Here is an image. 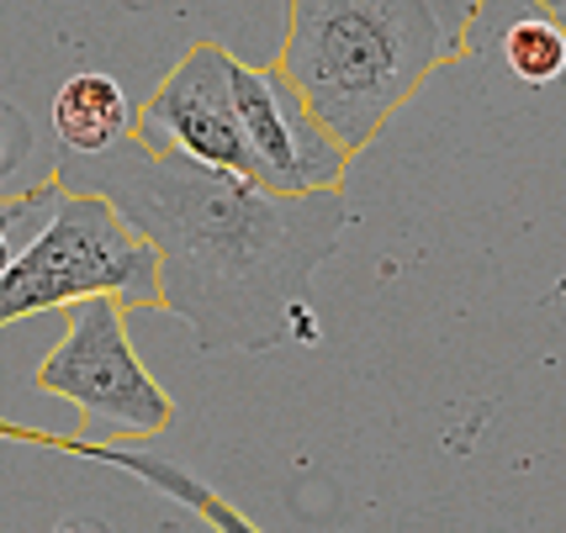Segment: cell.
Here are the masks:
<instances>
[{
  "label": "cell",
  "mask_w": 566,
  "mask_h": 533,
  "mask_svg": "<svg viewBox=\"0 0 566 533\" xmlns=\"http://www.w3.org/2000/svg\"><path fill=\"white\" fill-rule=\"evenodd\" d=\"M0 438H6V444H38V449H59V455H64V444H70V434H43V428H27V423H17V417H0Z\"/></svg>",
  "instance_id": "cell-12"
},
{
  "label": "cell",
  "mask_w": 566,
  "mask_h": 533,
  "mask_svg": "<svg viewBox=\"0 0 566 533\" xmlns=\"http://www.w3.org/2000/svg\"><path fill=\"white\" fill-rule=\"evenodd\" d=\"M91 296H117L127 312H159V254L112 201L59 185L43 227L0 269V328Z\"/></svg>",
  "instance_id": "cell-3"
},
{
  "label": "cell",
  "mask_w": 566,
  "mask_h": 533,
  "mask_svg": "<svg viewBox=\"0 0 566 533\" xmlns=\"http://www.w3.org/2000/svg\"><path fill=\"white\" fill-rule=\"evenodd\" d=\"M228 79H233V106H239L244 143L254 153V180L265 191H345L355 153L313 117V106L296 96V85L286 74L275 64L228 58Z\"/></svg>",
  "instance_id": "cell-5"
},
{
  "label": "cell",
  "mask_w": 566,
  "mask_h": 533,
  "mask_svg": "<svg viewBox=\"0 0 566 533\" xmlns=\"http://www.w3.org/2000/svg\"><path fill=\"white\" fill-rule=\"evenodd\" d=\"M535 11H545V17H556V22L566 26V0H530Z\"/></svg>",
  "instance_id": "cell-14"
},
{
  "label": "cell",
  "mask_w": 566,
  "mask_h": 533,
  "mask_svg": "<svg viewBox=\"0 0 566 533\" xmlns=\"http://www.w3.org/2000/svg\"><path fill=\"white\" fill-rule=\"evenodd\" d=\"M228 58L218 38H201L197 49L175 64L159 90L138 106L133 117V138L159 153H180L197 159L207 170H233L254 180V153L239 127V106H233V79H228Z\"/></svg>",
  "instance_id": "cell-6"
},
{
  "label": "cell",
  "mask_w": 566,
  "mask_h": 533,
  "mask_svg": "<svg viewBox=\"0 0 566 533\" xmlns=\"http://www.w3.org/2000/svg\"><path fill=\"white\" fill-rule=\"evenodd\" d=\"M32 148H38V138H32L27 111L0 100V191H17V170L32 159Z\"/></svg>",
  "instance_id": "cell-11"
},
{
  "label": "cell",
  "mask_w": 566,
  "mask_h": 533,
  "mask_svg": "<svg viewBox=\"0 0 566 533\" xmlns=\"http://www.w3.org/2000/svg\"><path fill=\"white\" fill-rule=\"evenodd\" d=\"M53 533H112L106 523H96V518H64Z\"/></svg>",
  "instance_id": "cell-13"
},
{
  "label": "cell",
  "mask_w": 566,
  "mask_h": 533,
  "mask_svg": "<svg viewBox=\"0 0 566 533\" xmlns=\"http://www.w3.org/2000/svg\"><path fill=\"white\" fill-rule=\"evenodd\" d=\"M133 117H138V106L127 100L123 79L96 70L70 74L53 96V132H59L64 153H101V148L123 143L133 138Z\"/></svg>",
  "instance_id": "cell-7"
},
{
  "label": "cell",
  "mask_w": 566,
  "mask_h": 533,
  "mask_svg": "<svg viewBox=\"0 0 566 533\" xmlns=\"http://www.w3.org/2000/svg\"><path fill=\"white\" fill-rule=\"evenodd\" d=\"M53 174L70 191L112 201L154 243L159 312L180 317L207 354L313 349L323 339L307 291L349 227L345 191L281 195L138 138L70 153Z\"/></svg>",
  "instance_id": "cell-1"
},
{
  "label": "cell",
  "mask_w": 566,
  "mask_h": 533,
  "mask_svg": "<svg viewBox=\"0 0 566 533\" xmlns=\"http://www.w3.org/2000/svg\"><path fill=\"white\" fill-rule=\"evenodd\" d=\"M64 455L112 465V470H123V476H133V481L165 491V497H175L180 508H191L197 518H207V529H212V533H260L244 512L228 508L212 486H201L197 476H186L175 460H154V455H144V449H127V444H101V438H74V434H70V444H64Z\"/></svg>",
  "instance_id": "cell-8"
},
{
  "label": "cell",
  "mask_w": 566,
  "mask_h": 533,
  "mask_svg": "<svg viewBox=\"0 0 566 533\" xmlns=\"http://www.w3.org/2000/svg\"><path fill=\"white\" fill-rule=\"evenodd\" d=\"M53 201H59V174L27 185V191H0V269L11 265L17 248L43 227V217L53 212Z\"/></svg>",
  "instance_id": "cell-10"
},
{
  "label": "cell",
  "mask_w": 566,
  "mask_h": 533,
  "mask_svg": "<svg viewBox=\"0 0 566 533\" xmlns=\"http://www.w3.org/2000/svg\"><path fill=\"white\" fill-rule=\"evenodd\" d=\"M497 58L503 70L524 79V85H551L566 74V26L545 11H530V17H514V22L497 32Z\"/></svg>",
  "instance_id": "cell-9"
},
{
  "label": "cell",
  "mask_w": 566,
  "mask_h": 533,
  "mask_svg": "<svg viewBox=\"0 0 566 533\" xmlns=\"http://www.w3.org/2000/svg\"><path fill=\"white\" fill-rule=\"evenodd\" d=\"M32 386L70 402L80 423L101 434V444H144V438L170 434L175 423V396L133 354L127 307L117 296L74 301L70 328L43 354Z\"/></svg>",
  "instance_id": "cell-4"
},
{
  "label": "cell",
  "mask_w": 566,
  "mask_h": 533,
  "mask_svg": "<svg viewBox=\"0 0 566 533\" xmlns=\"http://www.w3.org/2000/svg\"><path fill=\"white\" fill-rule=\"evenodd\" d=\"M482 6L488 0H286L275 70L349 153H360L429 74L471 49Z\"/></svg>",
  "instance_id": "cell-2"
}]
</instances>
